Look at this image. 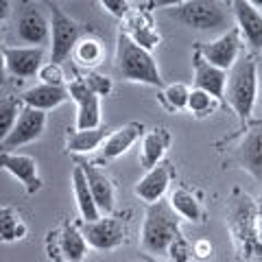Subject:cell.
<instances>
[{
    "label": "cell",
    "instance_id": "obj_1",
    "mask_svg": "<svg viewBox=\"0 0 262 262\" xmlns=\"http://www.w3.org/2000/svg\"><path fill=\"white\" fill-rule=\"evenodd\" d=\"M182 216L170 208L168 201H158L146 208L140 245L144 253L151 256H168L177 238H182Z\"/></svg>",
    "mask_w": 262,
    "mask_h": 262
},
{
    "label": "cell",
    "instance_id": "obj_24",
    "mask_svg": "<svg viewBox=\"0 0 262 262\" xmlns=\"http://www.w3.org/2000/svg\"><path fill=\"white\" fill-rule=\"evenodd\" d=\"M72 192H75V201H77L79 214L83 216V223H92V221H98L103 216L94 201L92 190H90L88 177L83 173V168H81V164H77L75 170H72Z\"/></svg>",
    "mask_w": 262,
    "mask_h": 262
},
{
    "label": "cell",
    "instance_id": "obj_16",
    "mask_svg": "<svg viewBox=\"0 0 262 262\" xmlns=\"http://www.w3.org/2000/svg\"><path fill=\"white\" fill-rule=\"evenodd\" d=\"M232 164L262 182V125L247 129L232 155Z\"/></svg>",
    "mask_w": 262,
    "mask_h": 262
},
{
    "label": "cell",
    "instance_id": "obj_26",
    "mask_svg": "<svg viewBox=\"0 0 262 262\" xmlns=\"http://www.w3.org/2000/svg\"><path fill=\"white\" fill-rule=\"evenodd\" d=\"M110 138L107 129L98 127V129H88V131H72L66 138V151L68 153H92L96 149H103L105 140Z\"/></svg>",
    "mask_w": 262,
    "mask_h": 262
},
{
    "label": "cell",
    "instance_id": "obj_35",
    "mask_svg": "<svg viewBox=\"0 0 262 262\" xmlns=\"http://www.w3.org/2000/svg\"><path fill=\"white\" fill-rule=\"evenodd\" d=\"M190 253H192V247L188 245V241L182 236V238H177V241L173 243V247H170L168 260H170V262H188Z\"/></svg>",
    "mask_w": 262,
    "mask_h": 262
},
{
    "label": "cell",
    "instance_id": "obj_27",
    "mask_svg": "<svg viewBox=\"0 0 262 262\" xmlns=\"http://www.w3.org/2000/svg\"><path fill=\"white\" fill-rule=\"evenodd\" d=\"M72 57H75V61L81 66V68H88L90 72H92L96 66H101L103 59H105L103 42H101L98 37L88 35V37H83V39H81V42L77 44Z\"/></svg>",
    "mask_w": 262,
    "mask_h": 262
},
{
    "label": "cell",
    "instance_id": "obj_18",
    "mask_svg": "<svg viewBox=\"0 0 262 262\" xmlns=\"http://www.w3.org/2000/svg\"><path fill=\"white\" fill-rule=\"evenodd\" d=\"M120 31H125L138 46L146 48V51L160 46V31L155 29L151 13H146L144 9H131L127 18L122 20Z\"/></svg>",
    "mask_w": 262,
    "mask_h": 262
},
{
    "label": "cell",
    "instance_id": "obj_12",
    "mask_svg": "<svg viewBox=\"0 0 262 262\" xmlns=\"http://www.w3.org/2000/svg\"><path fill=\"white\" fill-rule=\"evenodd\" d=\"M46 51L37 46H3V59L9 75L18 79H31L44 68Z\"/></svg>",
    "mask_w": 262,
    "mask_h": 262
},
{
    "label": "cell",
    "instance_id": "obj_20",
    "mask_svg": "<svg viewBox=\"0 0 262 262\" xmlns=\"http://www.w3.org/2000/svg\"><path fill=\"white\" fill-rule=\"evenodd\" d=\"M83 173L88 177V184H90V190L94 194V201L98 210H101L103 216H110L114 212V206H116V192H114V184L112 179L107 177L105 170H101L94 164H85V162H79Z\"/></svg>",
    "mask_w": 262,
    "mask_h": 262
},
{
    "label": "cell",
    "instance_id": "obj_13",
    "mask_svg": "<svg viewBox=\"0 0 262 262\" xmlns=\"http://www.w3.org/2000/svg\"><path fill=\"white\" fill-rule=\"evenodd\" d=\"M192 68H194L192 88L203 90V92H210L214 98H219L221 103H225L229 72L223 70V68H216V66H212L210 61H206V57L199 53L196 46L192 51Z\"/></svg>",
    "mask_w": 262,
    "mask_h": 262
},
{
    "label": "cell",
    "instance_id": "obj_15",
    "mask_svg": "<svg viewBox=\"0 0 262 262\" xmlns=\"http://www.w3.org/2000/svg\"><path fill=\"white\" fill-rule=\"evenodd\" d=\"M15 33L29 46L46 48L51 44V22L33 5H27L24 9H20L18 20H15Z\"/></svg>",
    "mask_w": 262,
    "mask_h": 262
},
{
    "label": "cell",
    "instance_id": "obj_31",
    "mask_svg": "<svg viewBox=\"0 0 262 262\" xmlns=\"http://www.w3.org/2000/svg\"><path fill=\"white\" fill-rule=\"evenodd\" d=\"M219 98H214L210 92H203V90L192 88L190 98H188V112L194 114V116H208V114H214L219 107Z\"/></svg>",
    "mask_w": 262,
    "mask_h": 262
},
{
    "label": "cell",
    "instance_id": "obj_37",
    "mask_svg": "<svg viewBox=\"0 0 262 262\" xmlns=\"http://www.w3.org/2000/svg\"><path fill=\"white\" fill-rule=\"evenodd\" d=\"M256 258L262 260V219H260V229H258V245H256Z\"/></svg>",
    "mask_w": 262,
    "mask_h": 262
},
{
    "label": "cell",
    "instance_id": "obj_3",
    "mask_svg": "<svg viewBox=\"0 0 262 262\" xmlns=\"http://www.w3.org/2000/svg\"><path fill=\"white\" fill-rule=\"evenodd\" d=\"M116 70L127 81H136V83L155 85V88L164 85L158 61L153 59L151 51L138 46L125 31H118L116 37Z\"/></svg>",
    "mask_w": 262,
    "mask_h": 262
},
{
    "label": "cell",
    "instance_id": "obj_21",
    "mask_svg": "<svg viewBox=\"0 0 262 262\" xmlns=\"http://www.w3.org/2000/svg\"><path fill=\"white\" fill-rule=\"evenodd\" d=\"M22 103L31 110L39 112H51L55 107H59L61 103H66L70 98L68 85H48V83H37L29 88L27 92L20 94Z\"/></svg>",
    "mask_w": 262,
    "mask_h": 262
},
{
    "label": "cell",
    "instance_id": "obj_30",
    "mask_svg": "<svg viewBox=\"0 0 262 262\" xmlns=\"http://www.w3.org/2000/svg\"><path fill=\"white\" fill-rule=\"evenodd\" d=\"M190 92L192 90L188 88L186 83H168L164 85L162 90V103L166 105L170 112H182V110H188V98H190Z\"/></svg>",
    "mask_w": 262,
    "mask_h": 262
},
{
    "label": "cell",
    "instance_id": "obj_28",
    "mask_svg": "<svg viewBox=\"0 0 262 262\" xmlns=\"http://www.w3.org/2000/svg\"><path fill=\"white\" fill-rule=\"evenodd\" d=\"M29 227L24 223V219L20 216V212L11 208V206H5L0 210V238L5 243H15V241H22L27 236Z\"/></svg>",
    "mask_w": 262,
    "mask_h": 262
},
{
    "label": "cell",
    "instance_id": "obj_38",
    "mask_svg": "<svg viewBox=\"0 0 262 262\" xmlns=\"http://www.w3.org/2000/svg\"><path fill=\"white\" fill-rule=\"evenodd\" d=\"M262 125V116L260 118H251L249 122H247V127H245V129H251V127H260Z\"/></svg>",
    "mask_w": 262,
    "mask_h": 262
},
{
    "label": "cell",
    "instance_id": "obj_39",
    "mask_svg": "<svg viewBox=\"0 0 262 262\" xmlns=\"http://www.w3.org/2000/svg\"><path fill=\"white\" fill-rule=\"evenodd\" d=\"M258 206H260V214H262V194H260V199H258Z\"/></svg>",
    "mask_w": 262,
    "mask_h": 262
},
{
    "label": "cell",
    "instance_id": "obj_29",
    "mask_svg": "<svg viewBox=\"0 0 262 262\" xmlns=\"http://www.w3.org/2000/svg\"><path fill=\"white\" fill-rule=\"evenodd\" d=\"M24 107L27 105L22 103L20 96H5L0 101V129H3L0 131V140L11 134V129L15 127V122H18Z\"/></svg>",
    "mask_w": 262,
    "mask_h": 262
},
{
    "label": "cell",
    "instance_id": "obj_33",
    "mask_svg": "<svg viewBox=\"0 0 262 262\" xmlns=\"http://www.w3.org/2000/svg\"><path fill=\"white\" fill-rule=\"evenodd\" d=\"M83 79H85V83L90 85V90H92L94 94H98V96H107V94L112 92V88H114V83H112L110 77L98 75V72H94V70L88 72Z\"/></svg>",
    "mask_w": 262,
    "mask_h": 262
},
{
    "label": "cell",
    "instance_id": "obj_11",
    "mask_svg": "<svg viewBox=\"0 0 262 262\" xmlns=\"http://www.w3.org/2000/svg\"><path fill=\"white\" fill-rule=\"evenodd\" d=\"M44 129H46V112L24 107L15 127L11 129V134L0 140V149H3V153H13V149H20L24 144L39 140Z\"/></svg>",
    "mask_w": 262,
    "mask_h": 262
},
{
    "label": "cell",
    "instance_id": "obj_6",
    "mask_svg": "<svg viewBox=\"0 0 262 262\" xmlns=\"http://www.w3.org/2000/svg\"><path fill=\"white\" fill-rule=\"evenodd\" d=\"M81 39V24L57 3H51V61L61 63L68 59Z\"/></svg>",
    "mask_w": 262,
    "mask_h": 262
},
{
    "label": "cell",
    "instance_id": "obj_40",
    "mask_svg": "<svg viewBox=\"0 0 262 262\" xmlns=\"http://www.w3.org/2000/svg\"><path fill=\"white\" fill-rule=\"evenodd\" d=\"M146 262H158V260H155V258H144Z\"/></svg>",
    "mask_w": 262,
    "mask_h": 262
},
{
    "label": "cell",
    "instance_id": "obj_36",
    "mask_svg": "<svg viewBox=\"0 0 262 262\" xmlns=\"http://www.w3.org/2000/svg\"><path fill=\"white\" fill-rule=\"evenodd\" d=\"M192 253L196 258H208L212 253V245L210 241H194L192 243Z\"/></svg>",
    "mask_w": 262,
    "mask_h": 262
},
{
    "label": "cell",
    "instance_id": "obj_10",
    "mask_svg": "<svg viewBox=\"0 0 262 262\" xmlns=\"http://www.w3.org/2000/svg\"><path fill=\"white\" fill-rule=\"evenodd\" d=\"M83 236L88 245L96 251H114L118 249L122 243H125L127 229L125 223L118 216H101L98 221H92V223H83Z\"/></svg>",
    "mask_w": 262,
    "mask_h": 262
},
{
    "label": "cell",
    "instance_id": "obj_34",
    "mask_svg": "<svg viewBox=\"0 0 262 262\" xmlns=\"http://www.w3.org/2000/svg\"><path fill=\"white\" fill-rule=\"evenodd\" d=\"M101 7L105 11H110L114 18L125 20L129 15V11H131V7H134V3H127V0H103Z\"/></svg>",
    "mask_w": 262,
    "mask_h": 262
},
{
    "label": "cell",
    "instance_id": "obj_22",
    "mask_svg": "<svg viewBox=\"0 0 262 262\" xmlns=\"http://www.w3.org/2000/svg\"><path fill=\"white\" fill-rule=\"evenodd\" d=\"M144 125L142 122H127V125L118 127L116 131H112L110 138L105 140L103 149H101V158L103 160H116L120 155H125L131 146H134L140 138H144Z\"/></svg>",
    "mask_w": 262,
    "mask_h": 262
},
{
    "label": "cell",
    "instance_id": "obj_7",
    "mask_svg": "<svg viewBox=\"0 0 262 262\" xmlns=\"http://www.w3.org/2000/svg\"><path fill=\"white\" fill-rule=\"evenodd\" d=\"M88 247L83 232L72 223L53 229L46 236V251L53 262H81L88 256Z\"/></svg>",
    "mask_w": 262,
    "mask_h": 262
},
{
    "label": "cell",
    "instance_id": "obj_41",
    "mask_svg": "<svg viewBox=\"0 0 262 262\" xmlns=\"http://www.w3.org/2000/svg\"><path fill=\"white\" fill-rule=\"evenodd\" d=\"M144 262H146V260H144Z\"/></svg>",
    "mask_w": 262,
    "mask_h": 262
},
{
    "label": "cell",
    "instance_id": "obj_14",
    "mask_svg": "<svg viewBox=\"0 0 262 262\" xmlns=\"http://www.w3.org/2000/svg\"><path fill=\"white\" fill-rule=\"evenodd\" d=\"M236 29L241 31L243 42L247 44L249 51L260 53L262 51V11L251 0H234L232 3Z\"/></svg>",
    "mask_w": 262,
    "mask_h": 262
},
{
    "label": "cell",
    "instance_id": "obj_9",
    "mask_svg": "<svg viewBox=\"0 0 262 262\" xmlns=\"http://www.w3.org/2000/svg\"><path fill=\"white\" fill-rule=\"evenodd\" d=\"M70 98L77 103V131L98 129L101 125V96L94 94L83 77H77L68 83Z\"/></svg>",
    "mask_w": 262,
    "mask_h": 262
},
{
    "label": "cell",
    "instance_id": "obj_2",
    "mask_svg": "<svg viewBox=\"0 0 262 262\" xmlns=\"http://www.w3.org/2000/svg\"><path fill=\"white\" fill-rule=\"evenodd\" d=\"M258 101V61L253 55H241V59L229 70L225 103L236 112L243 131L251 120L253 107Z\"/></svg>",
    "mask_w": 262,
    "mask_h": 262
},
{
    "label": "cell",
    "instance_id": "obj_23",
    "mask_svg": "<svg viewBox=\"0 0 262 262\" xmlns=\"http://www.w3.org/2000/svg\"><path fill=\"white\" fill-rule=\"evenodd\" d=\"M170 142H173V136H170V131L166 127H155L151 131H146L140 146V164L146 170L162 164L164 155L170 149Z\"/></svg>",
    "mask_w": 262,
    "mask_h": 262
},
{
    "label": "cell",
    "instance_id": "obj_19",
    "mask_svg": "<svg viewBox=\"0 0 262 262\" xmlns=\"http://www.w3.org/2000/svg\"><path fill=\"white\" fill-rule=\"evenodd\" d=\"M173 179V173H170V164L162 162L155 168L146 170L144 177L136 184V194L140 196V201H144L146 206H153L164 199V194L168 190V184Z\"/></svg>",
    "mask_w": 262,
    "mask_h": 262
},
{
    "label": "cell",
    "instance_id": "obj_32",
    "mask_svg": "<svg viewBox=\"0 0 262 262\" xmlns=\"http://www.w3.org/2000/svg\"><path fill=\"white\" fill-rule=\"evenodd\" d=\"M37 77L42 83H48V85H66V72L61 68V63L46 61Z\"/></svg>",
    "mask_w": 262,
    "mask_h": 262
},
{
    "label": "cell",
    "instance_id": "obj_17",
    "mask_svg": "<svg viewBox=\"0 0 262 262\" xmlns=\"http://www.w3.org/2000/svg\"><path fill=\"white\" fill-rule=\"evenodd\" d=\"M0 164L9 175H13L18 182H22L24 190L29 194L39 192L42 188V179L37 173V162L31 155L24 153H0Z\"/></svg>",
    "mask_w": 262,
    "mask_h": 262
},
{
    "label": "cell",
    "instance_id": "obj_5",
    "mask_svg": "<svg viewBox=\"0 0 262 262\" xmlns=\"http://www.w3.org/2000/svg\"><path fill=\"white\" fill-rule=\"evenodd\" d=\"M260 206L249 194H238L229 206V227L234 234V243L241 256H256L258 229H260Z\"/></svg>",
    "mask_w": 262,
    "mask_h": 262
},
{
    "label": "cell",
    "instance_id": "obj_4",
    "mask_svg": "<svg viewBox=\"0 0 262 262\" xmlns=\"http://www.w3.org/2000/svg\"><path fill=\"white\" fill-rule=\"evenodd\" d=\"M229 7H232V3L225 5V3H219V0H184V3H177L170 7L168 18L196 31L227 33L229 20L234 15Z\"/></svg>",
    "mask_w": 262,
    "mask_h": 262
},
{
    "label": "cell",
    "instance_id": "obj_8",
    "mask_svg": "<svg viewBox=\"0 0 262 262\" xmlns=\"http://www.w3.org/2000/svg\"><path fill=\"white\" fill-rule=\"evenodd\" d=\"M196 48H199V53L206 57V61L229 72L234 68V63L241 59V48H243L241 31L236 27H232L227 33H221V35L216 39H212V42L196 44Z\"/></svg>",
    "mask_w": 262,
    "mask_h": 262
},
{
    "label": "cell",
    "instance_id": "obj_25",
    "mask_svg": "<svg viewBox=\"0 0 262 262\" xmlns=\"http://www.w3.org/2000/svg\"><path fill=\"white\" fill-rule=\"evenodd\" d=\"M168 203L184 221H190V223H201L203 221V208H201L199 196L192 190H188V188L184 186L173 188L168 194Z\"/></svg>",
    "mask_w": 262,
    "mask_h": 262
}]
</instances>
